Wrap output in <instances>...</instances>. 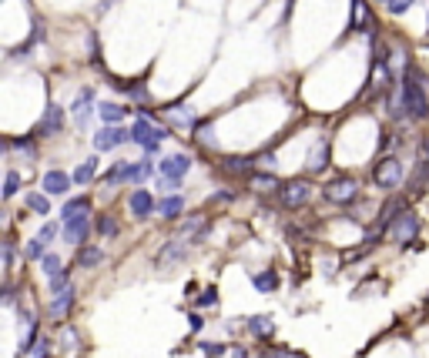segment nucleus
<instances>
[{
	"label": "nucleus",
	"mask_w": 429,
	"mask_h": 358,
	"mask_svg": "<svg viewBox=\"0 0 429 358\" xmlns=\"http://www.w3.org/2000/svg\"><path fill=\"white\" fill-rule=\"evenodd\" d=\"M94 174H97V161L91 158V161H84V165L74 171V184H91Z\"/></svg>",
	"instance_id": "nucleus-29"
},
{
	"label": "nucleus",
	"mask_w": 429,
	"mask_h": 358,
	"mask_svg": "<svg viewBox=\"0 0 429 358\" xmlns=\"http://www.w3.org/2000/svg\"><path fill=\"white\" fill-rule=\"evenodd\" d=\"M165 137H168V131H165V128H154V124H148V118H138V121H135V128H131V141H135V144H141L148 154H154V151L161 148V141H165Z\"/></svg>",
	"instance_id": "nucleus-2"
},
{
	"label": "nucleus",
	"mask_w": 429,
	"mask_h": 358,
	"mask_svg": "<svg viewBox=\"0 0 429 358\" xmlns=\"http://www.w3.org/2000/svg\"><path fill=\"white\" fill-rule=\"evenodd\" d=\"M231 358H248L245 348H231Z\"/></svg>",
	"instance_id": "nucleus-48"
},
{
	"label": "nucleus",
	"mask_w": 429,
	"mask_h": 358,
	"mask_svg": "<svg viewBox=\"0 0 429 358\" xmlns=\"http://www.w3.org/2000/svg\"><path fill=\"white\" fill-rule=\"evenodd\" d=\"M426 24H429V17H426Z\"/></svg>",
	"instance_id": "nucleus-50"
},
{
	"label": "nucleus",
	"mask_w": 429,
	"mask_h": 358,
	"mask_svg": "<svg viewBox=\"0 0 429 358\" xmlns=\"http://www.w3.org/2000/svg\"><path fill=\"white\" fill-rule=\"evenodd\" d=\"M4 261L11 268V261H14V241H4Z\"/></svg>",
	"instance_id": "nucleus-44"
},
{
	"label": "nucleus",
	"mask_w": 429,
	"mask_h": 358,
	"mask_svg": "<svg viewBox=\"0 0 429 358\" xmlns=\"http://www.w3.org/2000/svg\"><path fill=\"white\" fill-rule=\"evenodd\" d=\"M393 238H396V245H413L416 238H419V214L416 211H402L396 221H393Z\"/></svg>",
	"instance_id": "nucleus-6"
},
{
	"label": "nucleus",
	"mask_w": 429,
	"mask_h": 358,
	"mask_svg": "<svg viewBox=\"0 0 429 358\" xmlns=\"http://www.w3.org/2000/svg\"><path fill=\"white\" fill-rule=\"evenodd\" d=\"M124 141H131V131H121V128H111V124H104V128L94 135V148H97V151H114L118 144H124Z\"/></svg>",
	"instance_id": "nucleus-9"
},
{
	"label": "nucleus",
	"mask_w": 429,
	"mask_h": 358,
	"mask_svg": "<svg viewBox=\"0 0 429 358\" xmlns=\"http://www.w3.org/2000/svg\"><path fill=\"white\" fill-rule=\"evenodd\" d=\"M74 298H77L74 284H71V288H64V291H57V295H50V305H47V318H50V322H61V318H67V312L74 308Z\"/></svg>",
	"instance_id": "nucleus-7"
},
{
	"label": "nucleus",
	"mask_w": 429,
	"mask_h": 358,
	"mask_svg": "<svg viewBox=\"0 0 429 358\" xmlns=\"http://www.w3.org/2000/svg\"><path fill=\"white\" fill-rule=\"evenodd\" d=\"M128 94H131L135 101H141V104H144V101L151 97V94H148V88H144V84H135V88H128Z\"/></svg>",
	"instance_id": "nucleus-41"
},
{
	"label": "nucleus",
	"mask_w": 429,
	"mask_h": 358,
	"mask_svg": "<svg viewBox=\"0 0 429 358\" xmlns=\"http://www.w3.org/2000/svg\"><path fill=\"white\" fill-rule=\"evenodd\" d=\"M402 97H406V114L413 121L429 118V101L423 94V84L413 81V77H402Z\"/></svg>",
	"instance_id": "nucleus-1"
},
{
	"label": "nucleus",
	"mask_w": 429,
	"mask_h": 358,
	"mask_svg": "<svg viewBox=\"0 0 429 358\" xmlns=\"http://www.w3.org/2000/svg\"><path fill=\"white\" fill-rule=\"evenodd\" d=\"M47 352H50V342H37L34 355H37V358H47Z\"/></svg>",
	"instance_id": "nucleus-47"
},
{
	"label": "nucleus",
	"mask_w": 429,
	"mask_h": 358,
	"mask_svg": "<svg viewBox=\"0 0 429 358\" xmlns=\"http://www.w3.org/2000/svg\"><path fill=\"white\" fill-rule=\"evenodd\" d=\"M4 151H20V154L34 158V141L31 137H14V141H4Z\"/></svg>",
	"instance_id": "nucleus-31"
},
{
	"label": "nucleus",
	"mask_w": 429,
	"mask_h": 358,
	"mask_svg": "<svg viewBox=\"0 0 429 358\" xmlns=\"http://www.w3.org/2000/svg\"><path fill=\"white\" fill-rule=\"evenodd\" d=\"M17 188H20V174H17V171H7V181H4V198H14Z\"/></svg>",
	"instance_id": "nucleus-37"
},
{
	"label": "nucleus",
	"mask_w": 429,
	"mask_h": 358,
	"mask_svg": "<svg viewBox=\"0 0 429 358\" xmlns=\"http://www.w3.org/2000/svg\"><path fill=\"white\" fill-rule=\"evenodd\" d=\"M57 235H61V228H57V224H54V221H47L44 228H41V235H37V238L44 241V245H50V241L57 238Z\"/></svg>",
	"instance_id": "nucleus-39"
},
{
	"label": "nucleus",
	"mask_w": 429,
	"mask_h": 358,
	"mask_svg": "<svg viewBox=\"0 0 429 358\" xmlns=\"http://www.w3.org/2000/svg\"><path fill=\"white\" fill-rule=\"evenodd\" d=\"M27 208L37 211V214H47V211H50V205H47L44 194H27Z\"/></svg>",
	"instance_id": "nucleus-35"
},
{
	"label": "nucleus",
	"mask_w": 429,
	"mask_h": 358,
	"mask_svg": "<svg viewBox=\"0 0 429 358\" xmlns=\"http://www.w3.org/2000/svg\"><path fill=\"white\" fill-rule=\"evenodd\" d=\"M426 305H429V298H426Z\"/></svg>",
	"instance_id": "nucleus-51"
},
{
	"label": "nucleus",
	"mask_w": 429,
	"mask_h": 358,
	"mask_svg": "<svg viewBox=\"0 0 429 358\" xmlns=\"http://www.w3.org/2000/svg\"><path fill=\"white\" fill-rule=\"evenodd\" d=\"M184 254H188V245H184V241H168V245H161V252H158L154 261H158V268L165 271V268H171L175 261H182Z\"/></svg>",
	"instance_id": "nucleus-15"
},
{
	"label": "nucleus",
	"mask_w": 429,
	"mask_h": 358,
	"mask_svg": "<svg viewBox=\"0 0 429 358\" xmlns=\"http://www.w3.org/2000/svg\"><path fill=\"white\" fill-rule=\"evenodd\" d=\"M88 231H91L88 218H74V221L64 224V238L71 241V245H81V248H84V241H88Z\"/></svg>",
	"instance_id": "nucleus-18"
},
{
	"label": "nucleus",
	"mask_w": 429,
	"mask_h": 358,
	"mask_svg": "<svg viewBox=\"0 0 429 358\" xmlns=\"http://www.w3.org/2000/svg\"><path fill=\"white\" fill-rule=\"evenodd\" d=\"M255 165H261V167H272V165H275V154H261V158H255Z\"/></svg>",
	"instance_id": "nucleus-46"
},
{
	"label": "nucleus",
	"mask_w": 429,
	"mask_h": 358,
	"mask_svg": "<svg viewBox=\"0 0 429 358\" xmlns=\"http://www.w3.org/2000/svg\"><path fill=\"white\" fill-rule=\"evenodd\" d=\"M208 235V218L205 214H195V218H188V221H182V241H201Z\"/></svg>",
	"instance_id": "nucleus-16"
},
{
	"label": "nucleus",
	"mask_w": 429,
	"mask_h": 358,
	"mask_svg": "<svg viewBox=\"0 0 429 358\" xmlns=\"http://www.w3.org/2000/svg\"><path fill=\"white\" fill-rule=\"evenodd\" d=\"M104 261V252L101 248H81L77 252V268H94V265H101Z\"/></svg>",
	"instance_id": "nucleus-27"
},
{
	"label": "nucleus",
	"mask_w": 429,
	"mask_h": 358,
	"mask_svg": "<svg viewBox=\"0 0 429 358\" xmlns=\"http://www.w3.org/2000/svg\"><path fill=\"white\" fill-rule=\"evenodd\" d=\"M355 11H353V24H362V17H366V4L362 0H353Z\"/></svg>",
	"instance_id": "nucleus-42"
},
{
	"label": "nucleus",
	"mask_w": 429,
	"mask_h": 358,
	"mask_svg": "<svg viewBox=\"0 0 429 358\" xmlns=\"http://www.w3.org/2000/svg\"><path fill=\"white\" fill-rule=\"evenodd\" d=\"M312 191H315V188H312L306 178H292V181H285V184H282L278 198H282V205H285V208L295 211V208H306L308 198H312Z\"/></svg>",
	"instance_id": "nucleus-4"
},
{
	"label": "nucleus",
	"mask_w": 429,
	"mask_h": 358,
	"mask_svg": "<svg viewBox=\"0 0 429 358\" xmlns=\"http://www.w3.org/2000/svg\"><path fill=\"white\" fill-rule=\"evenodd\" d=\"M423 154H429V137H426V141H423Z\"/></svg>",
	"instance_id": "nucleus-49"
},
{
	"label": "nucleus",
	"mask_w": 429,
	"mask_h": 358,
	"mask_svg": "<svg viewBox=\"0 0 429 358\" xmlns=\"http://www.w3.org/2000/svg\"><path fill=\"white\" fill-rule=\"evenodd\" d=\"M14 284H4V305H14Z\"/></svg>",
	"instance_id": "nucleus-45"
},
{
	"label": "nucleus",
	"mask_w": 429,
	"mask_h": 358,
	"mask_svg": "<svg viewBox=\"0 0 429 358\" xmlns=\"http://www.w3.org/2000/svg\"><path fill=\"white\" fill-rule=\"evenodd\" d=\"M154 174V165L151 161H124V181H144Z\"/></svg>",
	"instance_id": "nucleus-20"
},
{
	"label": "nucleus",
	"mask_w": 429,
	"mask_h": 358,
	"mask_svg": "<svg viewBox=\"0 0 429 358\" xmlns=\"http://www.w3.org/2000/svg\"><path fill=\"white\" fill-rule=\"evenodd\" d=\"M88 211H91V198H74V201L64 205L61 218H64V224H67V221H74V218H88Z\"/></svg>",
	"instance_id": "nucleus-21"
},
{
	"label": "nucleus",
	"mask_w": 429,
	"mask_h": 358,
	"mask_svg": "<svg viewBox=\"0 0 429 358\" xmlns=\"http://www.w3.org/2000/svg\"><path fill=\"white\" fill-rule=\"evenodd\" d=\"M41 265H44V275L47 278H57V275H61V258H57V254H44V258H41Z\"/></svg>",
	"instance_id": "nucleus-34"
},
{
	"label": "nucleus",
	"mask_w": 429,
	"mask_h": 358,
	"mask_svg": "<svg viewBox=\"0 0 429 358\" xmlns=\"http://www.w3.org/2000/svg\"><path fill=\"white\" fill-rule=\"evenodd\" d=\"M71 181L74 178H67L64 171H47L44 174V191L47 194H67L71 191Z\"/></svg>",
	"instance_id": "nucleus-19"
},
{
	"label": "nucleus",
	"mask_w": 429,
	"mask_h": 358,
	"mask_svg": "<svg viewBox=\"0 0 429 358\" xmlns=\"http://www.w3.org/2000/svg\"><path fill=\"white\" fill-rule=\"evenodd\" d=\"M97 114H101V121H104V124H111V128H114V124H118L128 111H124L121 104H107V101H104V104H97Z\"/></svg>",
	"instance_id": "nucleus-28"
},
{
	"label": "nucleus",
	"mask_w": 429,
	"mask_h": 358,
	"mask_svg": "<svg viewBox=\"0 0 429 358\" xmlns=\"http://www.w3.org/2000/svg\"><path fill=\"white\" fill-rule=\"evenodd\" d=\"M128 208H131V214H135V218H141V221H144V218H151V211L158 208V205H154V198L148 191L135 188V191H131V198H128Z\"/></svg>",
	"instance_id": "nucleus-14"
},
{
	"label": "nucleus",
	"mask_w": 429,
	"mask_h": 358,
	"mask_svg": "<svg viewBox=\"0 0 429 358\" xmlns=\"http://www.w3.org/2000/svg\"><path fill=\"white\" fill-rule=\"evenodd\" d=\"M379 4H386V11H389V14H406L416 0H379Z\"/></svg>",
	"instance_id": "nucleus-36"
},
{
	"label": "nucleus",
	"mask_w": 429,
	"mask_h": 358,
	"mask_svg": "<svg viewBox=\"0 0 429 358\" xmlns=\"http://www.w3.org/2000/svg\"><path fill=\"white\" fill-rule=\"evenodd\" d=\"M44 248H47V245L41 238H31L27 245H24V258H27V261H37V258H44V254H47Z\"/></svg>",
	"instance_id": "nucleus-33"
},
{
	"label": "nucleus",
	"mask_w": 429,
	"mask_h": 358,
	"mask_svg": "<svg viewBox=\"0 0 429 358\" xmlns=\"http://www.w3.org/2000/svg\"><path fill=\"white\" fill-rule=\"evenodd\" d=\"M406 178V171H402V161L399 158H383L379 165L372 167V181L379 184V188H399Z\"/></svg>",
	"instance_id": "nucleus-5"
},
{
	"label": "nucleus",
	"mask_w": 429,
	"mask_h": 358,
	"mask_svg": "<svg viewBox=\"0 0 429 358\" xmlns=\"http://www.w3.org/2000/svg\"><path fill=\"white\" fill-rule=\"evenodd\" d=\"M165 118H168V124L171 128H178V131H195V128H198V118H195L191 107L171 104L168 111H165Z\"/></svg>",
	"instance_id": "nucleus-10"
},
{
	"label": "nucleus",
	"mask_w": 429,
	"mask_h": 358,
	"mask_svg": "<svg viewBox=\"0 0 429 358\" xmlns=\"http://www.w3.org/2000/svg\"><path fill=\"white\" fill-rule=\"evenodd\" d=\"M198 348H201V352H205L208 358H218L222 352H225V345H218V342H201Z\"/></svg>",
	"instance_id": "nucleus-40"
},
{
	"label": "nucleus",
	"mask_w": 429,
	"mask_h": 358,
	"mask_svg": "<svg viewBox=\"0 0 429 358\" xmlns=\"http://www.w3.org/2000/svg\"><path fill=\"white\" fill-rule=\"evenodd\" d=\"M322 194H325V201H332V205H349V201L359 198V181L349 178V174L332 178L325 188H322Z\"/></svg>",
	"instance_id": "nucleus-3"
},
{
	"label": "nucleus",
	"mask_w": 429,
	"mask_h": 358,
	"mask_svg": "<svg viewBox=\"0 0 429 358\" xmlns=\"http://www.w3.org/2000/svg\"><path fill=\"white\" fill-rule=\"evenodd\" d=\"M222 167H225L229 174H248V178H252V171H255V158H225Z\"/></svg>",
	"instance_id": "nucleus-23"
},
{
	"label": "nucleus",
	"mask_w": 429,
	"mask_h": 358,
	"mask_svg": "<svg viewBox=\"0 0 429 358\" xmlns=\"http://www.w3.org/2000/svg\"><path fill=\"white\" fill-rule=\"evenodd\" d=\"M188 329L195 331V335H198V331L205 329V322H201V315H191V318H188Z\"/></svg>",
	"instance_id": "nucleus-43"
},
{
	"label": "nucleus",
	"mask_w": 429,
	"mask_h": 358,
	"mask_svg": "<svg viewBox=\"0 0 429 358\" xmlns=\"http://www.w3.org/2000/svg\"><path fill=\"white\" fill-rule=\"evenodd\" d=\"M94 228H97V235H104V238H114V235H118V221H114L111 214H101V218L94 221Z\"/></svg>",
	"instance_id": "nucleus-32"
},
{
	"label": "nucleus",
	"mask_w": 429,
	"mask_h": 358,
	"mask_svg": "<svg viewBox=\"0 0 429 358\" xmlns=\"http://www.w3.org/2000/svg\"><path fill=\"white\" fill-rule=\"evenodd\" d=\"M214 301H218V291H214V288H205L198 298H195V305H198V308H212Z\"/></svg>",
	"instance_id": "nucleus-38"
},
{
	"label": "nucleus",
	"mask_w": 429,
	"mask_h": 358,
	"mask_svg": "<svg viewBox=\"0 0 429 358\" xmlns=\"http://www.w3.org/2000/svg\"><path fill=\"white\" fill-rule=\"evenodd\" d=\"M252 282H255V288H259V291H275V288H278L275 271H259Z\"/></svg>",
	"instance_id": "nucleus-30"
},
{
	"label": "nucleus",
	"mask_w": 429,
	"mask_h": 358,
	"mask_svg": "<svg viewBox=\"0 0 429 358\" xmlns=\"http://www.w3.org/2000/svg\"><path fill=\"white\" fill-rule=\"evenodd\" d=\"M91 101H94V90L84 88L81 94H77L74 107H71V111H74V121L81 124V128H88V121H91V114H94V111H91Z\"/></svg>",
	"instance_id": "nucleus-17"
},
{
	"label": "nucleus",
	"mask_w": 429,
	"mask_h": 358,
	"mask_svg": "<svg viewBox=\"0 0 429 358\" xmlns=\"http://www.w3.org/2000/svg\"><path fill=\"white\" fill-rule=\"evenodd\" d=\"M426 181H429V161L423 158L419 165H416V171H413V178H409V194H419L423 188H426Z\"/></svg>",
	"instance_id": "nucleus-26"
},
{
	"label": "nucleus",
	"mask_w": 429,
	"mask_h": 358,
	"mask_svg": "<svg viewBox=\"0 0 429 358\" xmlns=\"http://www.w3.org/2000/svg\"><path fill=\"white\" fill-rule=\"evenodd\" d=\"M248 329H252V335H259V338H268L275 331V322L268 315H255V318H248Z\"/></svg>",
	"instance_id": "nucleus-25"
},
{
	"label": "nucleus",
	"mask_w": 429,
	"mask_h": 358,
	"mask_svg": "<svg viewBox=\"0 0 429 358\" xmlns=\"http://www.w3.org/2000/svg\"><path fill=\"white\" fill-rule=\"evenodd\" d=\"M248 184H252V188H255V191H282V181L275 178V174H252V178H248Z\"/></svg>",
	"instance_id": "nucleus-24"
},
{
	"label": "nucleus",
	"mask_w": 429,
	"mask_h": 358,
	"mask_svg": "<svg viewBox=\"0 0 429 358\" xmlns=\"http://www.w3.org/2000/svg\"><path fill=\"white\" fill-rule=\"evenodd\" d=\"M188 154H168V158H161V178H171V181H182L188 174Z\"/></svg>",
	"instance_id": "nucleus-12"
},
{
	"label": "nucleus",
	"mask_w": 429,
	"mask_h": 358,
	"mask_svg": "<svg viewBox=\"0 0 429 358\" xmlns=\"http://www.w3.org/2000/svg\"><path fill=\"white\" fill-rule=\"evenodd\" d=\"M306 167H308V174H322V171L329 167V137H319V141L312 144Z\"/></svg>",
	"instance_id": "nucleus-11"
},
{
	"label": "nucleus",
	"mask_w": 429,
	"mask_h": 358,
	"mask_svg": "<svg viewBox=\"0 0 429 358\" xmlns=\"http://www.w3.org/2000/svg\"><path fill=\"white\" fill-rule=\"evenodd\" d=\"M182 211H184L182 194H168V198H161V201H158V214H161V218H178Z\"/></svg>",
	"instance_id": "nucleus-22"
},
{
	"label": "nucleus",
	"mask_w": 429,
	"mask_h": 358,
	"mask_svg": "<svg viewBox=\"0 0 429 358\" xmlns=\"http://www.w3.org/2000/svg\"><path fill=\"white\" fill-rule=\"evenodd\" d=\"M20 325H24V335H20V348L17 355H27L37 342V312L34 308H20Z\"/></svg>",
	"instance_id": "nucleus-8"
},
{
	"label": "nucleus",
	"mask_w": 429,
	"mask_h": 358,
	"mask_svg": "<svg viewBox=\"0 0 429 358\" xmlns=\"http://www.w3.org/2000/svg\"><path fill=\"white\" fill-rule=\"evenodd\" d=\"M61 128H64V107L47 104L44 118L37 121V128H34V135H54V131H61Z\"/></svg>",
	"instance_id": "nucleus-13"
}]
</instances>
